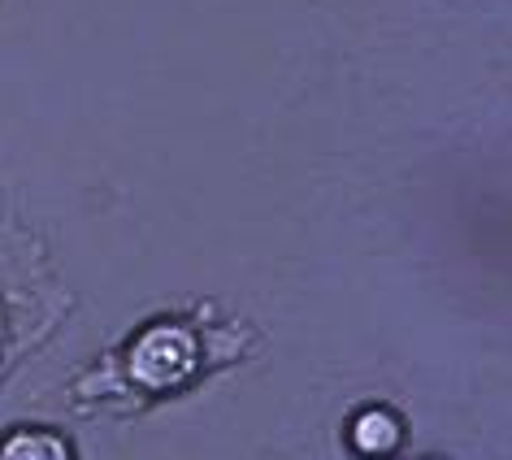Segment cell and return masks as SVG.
<instances>
[{
  "label": "cell",
  "mask_w": 512,
  "mask_h": 460,
  "mask_svg": "<svg viewBox=\"0 0 512 460\" xmlns=\"http://www.w3.org/2000/svg\"><path fill=\"white\" fill-rule=\"evenodd\" d=\"M261 348V330L243 317H226L213 300L191 309L152 313L109 343L66 387L70 408L83 417H144L161 404L200 391L209 378L239 369Z\"/></svg>",
  "instance_id": "6da1fadb"
},
{
  "label": "cell",
  "mask_w": 512,
  "mask_h": 460,
  "mask_svg": "<svg viewBox=\"0 0 512 460\" xmlns=\"http://www.w3.org/2000/svg\"><path fill=\"white\" fill-rule=\"evenodd\" d=\"M70 313L74 296L44 239L0 213V387L57 335Z\"/></svg>",
  "instance_id": "7a4b0ae2"
},
{
  "label": "cell",
  "mask_w": 512,
  "mask_h": 460,
  "mask_svg": "<svg viewBox=\"0 0 512 460\" xmlns=\"http://www.w3.org/2000/svg\"><path fill=\"white\" fill-rule=\"evenodd\" d=\"M404 443V417L391 404H365L348 417V447L361 456H387Z\"/></svg>",
  "instance_id": "3957f363"
},
{
  "label": "cell",
  "mask_w": 512,
  "mask_h": 460,
  "mask_svg": "<svg viewBox=\"0 0 512 460\" xmlns=\"http://www.w3.org/2000/svg\"><path fill=\"white\" fill-rule=\"evenodd\" d=\"M74 456H79V447L48 426H14L0 439V460H74Z\"/></svg>",
  "instance_id": "277c9868"
}]
</instances>
